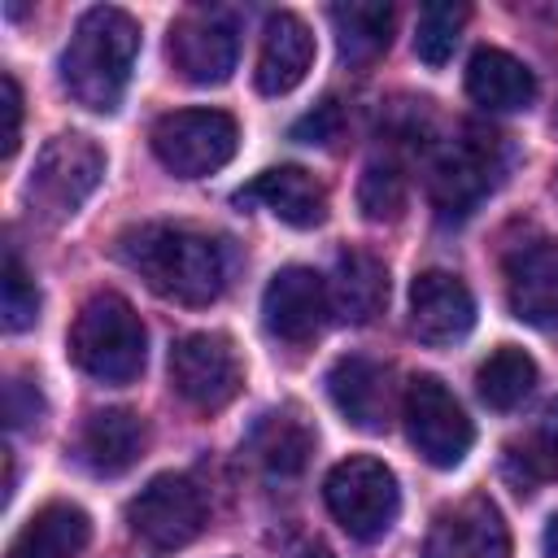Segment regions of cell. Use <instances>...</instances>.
<instances>
[{
    "label": "cell",
    "mask_w": 558,
    "mask_h": 558,
    "mask_svg": "<svg viewBox=\"0 0 558 558\" xmlns=\"http://www.w3.org/2000/svg\"><path fill=\"white\" fill-rule=\"evenodd\" d=\"M240 126L222 109H174L153 122V153L179 179H205L235 157Z\"/></svg>",
    "instance_id": "52a82bcc"
},
{
    "label": "cell",
    "mask_w": 558,
    "mask_h": 558,
    "mask_svg": "<svg viewBox=\"0 0 558 558\" xmlns=\"http://www.w3.org/2000/svg\"><path fill=\"white\" fill-rule=\"evenodd\" d=\"M462 22H466V4H427L414 22V52L418 61L427 65H445L458 48V35H462Z\"/></svg>",
    "instance_id": "4316f807"
},
{
    "label": "cell",
    "mask_w": 558,
    "mask_h": 558,
    "mask_svg": "<svg viewBox=\"0 0 558 558\" xmlns=\"http://www.w3.org/2000/svg\"><path fill=\"white\" fill-rule=\"evenodd\" d=\"M235 205L240 209L244 205H262L279 222H288L296 231H314L327 218V187L301 166H275V170H262L248 187H240Z\"/></svg>",
    "instance_id": "9a60e30c"
},
{
    "label": "cell",
    "mask_w": 558,
    "mask_h": 558,
    "mask_svg": "<svg viewBox=\"0 0 558 558\" xmlns=\"http://www.w3.org/2000/svg\"><path fill=\"white\" fill-rule=\"evenodd\" d=\"M536 388V362L519 344L493 349L475 371V392L488 410H514Z\"/></svg>",
    "instance_id": "484cf974"
},
{
    "label": "cell",
    "mask_w": 558,
    "mask_h": 558,
    "mask_svg": "<svg viewBox=\"0 0 558 558\" xmlns=\"http://www.w3.org/2000/svg\"><path fill=\"white\" fill-rule=\"evenodd\" d=\"M331 26H336L340 57L349 65H371L392 44V4H379V0L336 4L331 9Z\"/></svg>",
    "instance_id": "d4e9b609"
},
{
    "label": "cell",
    "mask_w": 558,
    "mask_h": 558,
    "mask_svg": "<svg viewBox=\"0 0 558 558\" xmlns=\"http://www.w3.org/2000/svg\"><path fill=\"white\" fill-rule=\"evenodd\" d=\"M506 475L519 493L558 480V397L536 414V423L519 440L506 445Z\"/></svg>",
    "instance_id": "cb8c5ba5"
},
{
    "label": "cell",
    "mask_w": 558,
    "mask_h": 558,
    "mask_svg": "<svg viewBox=\"0 0 558 558\" xmlns=\"http://www.w3.org/2000/svg\"><path fill=\"white\" fill-rule=\"evenodd\" d=\"M423 558H510V527L484 493H471L432 519Z\"/></svg>",
    "instance_id": "8fae6325"
},
{
    "label": "cell",
    "mask_w": 558,
    "mask_h": 558,
    "mask_svg": "<svg viewBox=\"0 0 558 558\" xmlns=\"http://www.w3.org/2000/svg\"><path fill=\"white\" fill-rule=\"evenodd\" d=\"M240 57V35L222 9H187L170 26V65L192 87H218L231 78Z\"/></svg>",
    "instance_id": "30bf717a"
},
{
    "label": "cell",
    "mask_w": 558,
    "mask_h": 558,
    "mask_svg": "<svg viewBox=\"0 0 558 558\" xmlns=\"http://www.w3.org/2000/svg\"><path fill=\"white\" fill-rule=\"evenodd\" d=\"M253 458L262 462L266 475L275 480H288V475H301L310 453H314V432L305 427L301 414L292 410H279V414H262V423L253 427V440H248Z\"/></svg>",
    "instance_id": "603a6c76"
},
{
    "label": "cell",
    "mask_w": 558,
    "mask_h": 558,
    "mask_svg": "<svg viewBox=\"0 0 558 558\" xmlns=\"http://www.w3.org/2000/svg\"><path fill=\"white\" fill-rule=\"evenodd\" d=\"M314 65V35L296 13H270L257 52V92L288 96Z\"/></svg>",
    "instance_id": "e0dca14e"
},
{
    "label": "cell",
    "mask_w": 558,
    "mask_h": 558,
    "mask_svg": "<svg viewBox=\"0 0 558 558\" xmlns=\"http://www.w3.org/2000/svg\"><path fill=\"white\" fill-rule=\"evenodd\" d=\"M92 541V519L87 510L70 501H48L26 519V527L13 536L9 558H78L83 545Z\"/></svg>",
    "instance_id": "44dd1931"
},
{
    "label": "cell",
    "mask_w": 558,
    "mask_h": 558,
    "mask_svg": "<svg viewBox=\"0 0 558 558\" xmlns=\"http://www.w3.org/2000/svg\"><path fill=\"white\" fill-rule=\"evenodd\" d=\"M283 558H336L327 545H318V541H305V545H292Z\"/></svg>",
    "instance_id": "d6a6232c"
},
{
    "label": "cell",
    "mask_w": 558,
    "mask_h": 558,
    "mask_svg": "<svg viewBox=\"0 0 558 558\" xmlns=\"http://www.w3.org/2000/svg\"><path fill=\"white\" fill-rule=\"evenodd\" d=\"M140 52V26L126 9L96 4L74 22V35L61 52V83L74 105L92 113H113L126 96L131 65Z\"/></svg>",
    "instance_id": "7a4b0ae2"
},
{
    "label": "cell",
    "mask_w": 558,
    "mask_h": 558,
    "mask_svg": "<svg viewBox=\"0 0 558 558\" xmlns=\"http://www.w3.org/2000/svg\"><path fill=\"white\" fill-rule=\"evenodd\" d=\"M0 109H4V131H0V157H13L17 153V140H22V92H17V78L4 74L0 78Z\"/></svg>",
    "instance_id": "1f68e13d"
},
{
    "label": "cell",
    "mask_w": 558,
    "mask_h": 558,
    "mask_svg": "<svg viewBox=\"0 0 558 558\" xmlns=\"http://www.w3.org/2000/svg\"><path fill=\"white\" fill-rule=\"evenodd\" d=\"M493 135H466V140H453L445 148V157L436 161L432 170V201H436V214L440 222H458L466 218L480 196L493 187Z\"/></svg>",
    "instance_id": "5bb4252c"
},
{
    "label": "cell",
    "mask_w": 558,
    "mask_h": 558,
    "mask_svg": "<svg viewBox=\"0 0 558 558\" xmlns=\"http://www.w3.org/2000/svg\"><path fill=\"white\" fill-rule=\"evenodd\" d=\"M327 292H331V310L344 323H371L388 301V270L379 257L349 248L336 257V279Z\"/></svg>",
    "instance_id": "7402d4cb"
},
{
    "label": "cell",
    "mask_w": 558,
    "mask_h": 558,
    "mask_svg": "<svg viewBox=\"0 0 558 558\" xmlns=\"http://www.w3.org/2000/svg\"><path fill=\"white\" fill-rule=\"evenodd\" d=\"M401 418H405V436L410 445L440 471L458 466L471 453L475 427L466 418V410L458 405V397L436 379V375H414L405 384V401H401Z\"/></svg>",
    "instance_id": "ba28073f"
},
{
    "label": "cell",
    "mask_w": 558,
    "mask_h": 558,
    "mask_svg": "<svg viewBox=\"0 0 558 558\" xmlns=\"http://www.w3.org/2000/svg\"><path fill=\"white\" fill-rule=\"evenodd\" d=\"M0 310H4V331H26L39 318V288H35V279L26 275V266L17 262L13 248L4 253V296H0Z\"/></svg>",
    "instance_id": "f1b7e54d"
},
{
    "label": "cell",
    "mask_w": 558,
    "mask_h": 558,
    "mask_svg": "<svg viewBox=\"0 0 558 558\" xmlns=\"http://www.w3.org/2000/svg\"><path fill=\"white\" fill-rule=\"evenodd\" d=\"M331 314V292L310 266H283L262 292V323L283 344H310Z\"/></svg>",
    "instance_id": "7c38bea8"
},
{
    "label": "cell",
    "mask_w": 558,
    "mask_h": 558,
    "mask_svg": "<svg viewBox=\"0 0 558 558\" xmlns=\"http://www.w3.org/2000/svg\"><path fill=\"white\" fill-rule=\"evenodd\" d=\"M336 131H340V109H336V100H323L314 113H305L301 122H292V140H301V144H331Z\"/></svg>",
    "instance_id": "4dcf8cb0"
},
{
    "label": "cell",
    "mask_w": 558,
    "mask_h": 558,
    "mask_svg": "<svg viewBox=\"0 0 558 558\" xmlns=\"http://www.w3.org/2000/svg\"><path fill=\"white\" fill-rule=\"evenodd\" d=\"M506 283H510V305L519 318L536 327H558V244L536 240L523 244L506 262Z\"/></svg>",
    "instance_id": "ac0fdd59"
},
{
    "label": "cell",
    "mask_w": 558,
    "mask_h": 558,
    "mask_svg": "<svg viewBox=\"0 0 558 558\" xmlns=\"http://www.w3.org/2000/svg\"><path fill=\"white\" fill-rule=\"evenodd\" d=\"M205 519H209L205 493L196 488L192 475H179V471L153 475L126 501V527L153 554H174V549L192 545L205 532Z\"/></svg>",
    "instance_id": "8992f818"
},
{
    "label": "cell",
    "mask_w": 558,
    "mask_h": 558,
    "mask_svg": "<svg viewBox=\"0 0 558 558\" xmlns=\"http://www.w3.org/2000/svg\"><path fill=\"white\" fill-rule=\"evenodd\" d=\"M70 357L100 384H131L148 357V331L131 301L118 292H96L70 327Z\"/></svg>",
    "instance_id": "3957f363"
},
{
    "label": "cell",
    "mask_w": 558,
    "mask_h": 558,
    "mask_svg": "<svg viewBox=\"0 0 558 558\" xmlns=\"http://www.w3.org/2000/svg\"><path fill=\"white\" fill-rule=\"evenodd\" d=\"M118 257L166 301L209 305L227 288V253L214 235L179 222H144L118 235Z\"/></svg>",
    "instance_id": "6da1fadb"
},
{
    "label": "cell",
    "mask_w": 558,
    "mask_h": 558,
    "mask_svg": "<svg viewBox=\"0 0 558 558\" xmlns=\"http://www.w3.org/2000/svg\"><path fill=\"white\" fill-rule=\"evenodd\" d=\"M170 384L201 414H214V410L231 405L240 384H244V366H240L235 344L222 331H192V336H183L170 349Z\"/></svg>",
    "instance_id": "9c48e42d"
},
{
    "label": "cell",
    "mask_w": 558,
    "mask_h": 558,
    "mask_svg": "<svg viewBox=\"0 0 558 558\" xmlns=\"http://www.w3.org/2000/svg\"><path fill=\"white\" fill-rule=\"evenodd\" d=\"M327 397L331 405L344 414V423L362 427V432H384L388 423V375L379 362L371 357H340L327 371Z\"/></svg>",
    "instance_id": "d6986e66"
},
{
    "label": "cell",
    "mask_w": 558,
    "mask_h": 558,
    "mask_svg": "<svg viewBox=\"0 0 558 558\" xmlns=\"http://www.w3.org/2000/svg\"><path fill=\"white\" fill-rule=\"evenodd\" d=\"M323 501L331 519L353 536V541H379L401 510V488L397 475L379 458H344L327 471L323 480Z\"/></svg>",
    "instance_id": "5b68a950"
},
{
    "label": "cell",
    "mask_w": 558,
    "mask_h": 558,
    "mask_svg": "<svg viewBox=\"0 0 558 558\" xmlns=\"http://www.w3.org/2000/svg\"><path fill=\"white\" fill-rule=\"evenodd\" d=\"M466 96L493 113H514L536 100V78L506 48H475L466 61Z\"/></svg>",
    "instance_id": "ffe728a7"
},
{
    "label": "cell",
    "mask_w": 558,
    "mask_h": 558,
    "mask_svg": "<svg viewBox=\"0 0 558 558\" xmlns=\"http://www.w3.org/2000/svg\"><path fill=\"white\" fill-rule=\"evenodd\" d=\"M105 179V153L96 148V140L87 135H52L39 157H35V170L26 179V205L39 222L57 227L65 218H74L87 196L100 187Z\"/></svg>",
    "instance_id": "277c9868"
},
{
    "label": "cell",
    "mask_w": 558,
    "mask_h": 558,
    "mask_svg": "<svg viewBox=\"0 0 558 558\" xmlns=\"http://www.w3.org/2000/svg\"><path fill=\"white\" fill-rule=\"evenodd\" d=\"M475 327V296L453 270H423L410 283V331L440 349L458 344Z\"/></svg>",
    "instance_id": "4fadbf2b"
},
{
    "label": "cell",
    "mask_w": 558,
    "mask_h": 558,
    "mask_svg": "<svg viewBox=\"0 0 558 558\" xmlns=\"http://www.w3.org/2000/svg\"><path fill=\"white\" fill-rule=\"evenodd\" d=\"M4 418H9V427H31V423L44 418V397H39V388L31 379H22V375L9 379V388H4Z\"/></svg>",
    "instance_id": "f546056e"
},
{
    "label": "cell",
    "mask_w": 558,
    "mask_h": 558,
    "mask_svg": "<svg viewBox=\"0 0 558 558\" xmlns=\"http://www.w3.org/2000/svg\"><path fill=\"white\" fill-rule=\"evenodd\" d=\"M144 445H148V427L135 410H122V405H109V410H92L78 427V462L92 471V475H122L131 471L140 458H144Z\"/></svg>",
    "instance_id": "2e32d148"
},
{
    "label": "cell",
    "mask_w": 558,
    "mask_h": 558,
    "mask_svg": "<svg viewBox=\"0 0 558 558\" xmlns=\"http://www.w3.org/2000/svg\"><path fill=\"white\" fill-rule=\"evenodd\" d=\"M401 205H405V174L392 161H371L357 183V209L371 222H388L401 214Z\"/></svg>",
    "instance_id": "83f0119b"
},
{
    "label": "cell",
    "mask_w": 558,
    "mask_h": 558,
    "mask_svg": "<svg viewBox=\"0 0 558 558\" xmlns=\"http://www.w3.org/2000/svg\"><path fill=\"white\" fill-rule=\"evenodd\" d=\"M545 554L549 558H558V514L549 519V527H545Z\"/></svg>",
    "instance_id": "836d02e7"
}]
</instances>
